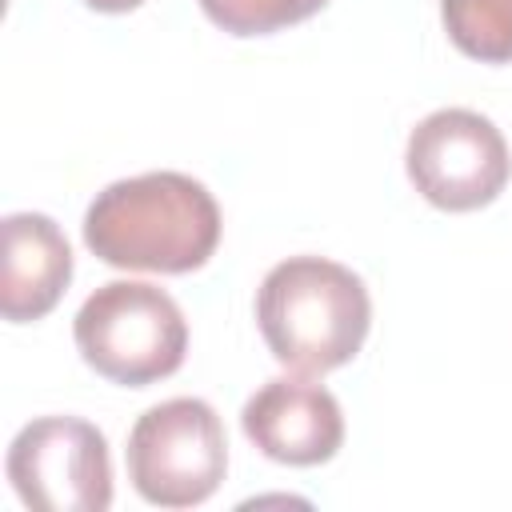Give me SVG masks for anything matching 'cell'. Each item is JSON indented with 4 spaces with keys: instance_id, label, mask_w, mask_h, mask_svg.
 I'll return each instance as SVG.
<instances>
[{
    "instance_id": "obj_8",
    "label": "cell",
    "mask_w": 512,
    "mask_h": 512,
    "mask_svg": "<svg viewBox=\"0 0 512 512\" xmlns=\"http://www.w3.org/2000/svg\"><path fill=\"white\" fill-rule=\"evenodd\" d=\"M0 312L12 324H28L48 316L68 280H72V248L64 232L44 212H12L0 228Z\"/></svg>"
},
{
    "instance_id": "obj_2",
    "label": "cell",
    "mask_w": 512,
    "mask_h": 512,
    "mask_svg": "<svg viewBox=\"0 0 512 512\" xmlns=\"http://www.w3.org/2000/svg\"><path fill=\"white\" fill-rule=\"evenodd\" d=\"M256 324L284 368L324 376L364 348L372 300L352 268L324 256H288L256 292Z\"/></svg>"
},
{
    "instance_id": "obj_5",
    "label": "cell",
    "mask_w": 512,
    "mask_h": 512,
    "mask_svg": "<svg viewBox=\"0 0 512 512\" xmlns=\"http://www.w3.org/2000/svg\"><path fill=\"white\" fill-rule=\"evenodd\" d=\"M408 180L444 212H472L492 204L512 172L500 128L472 108H440L408 136Z\"/></svg>"
},
{
    "instance_id": "obj_1",
    "label": "cell",
    "mask_w": 512,
    "mask_h": 512,
    "mask_svg": "<svg viewBox=\"0 0 512 512\" xmlns=\"http://www.w3.org/2000/svg\"><path fill=\"white\" fill-rule=\"evenodd\" d=\"M84 244L112 268L184 276L220 244L212 192L184 172H144L108 184L84 212Z\"/></svg>"
},
{
    "instance_id": "obj_7",
    "label": "cell",
    "mask_w": 512,
    "mask_h": 512,
    "mask_svg": "<svg viewBox=\"0 0 512 512\" xmlns=\"http://www.w3.org/2000/svg\"><path fill=\"white\" fill-rule=\"evenodd\" d=\"M244 436L276 464H324L344 444V412L324 384L268 380L240 412Z\"/></svg>"
},
{
    "instance_id": "obj_3",
    "label": "cell",
    "mask_w": 512,
    "mask_h": 512,
    "mask_svg": "<svg viewBox=\"0 0 512 512\" xmlns=\"http://www.w3.org/2000/svg\"><path fill=\"white\" fill-rule=\"evenodd\" d=\"M72 336L84 364L124 388H148L172 376L188 352L180 304L144 280L100 284L80 304Z\"/></svg>"
},
{
    "instance_id": "obj_4",
    "label": "cell",
    "mask_w": 512,
    "mask_h": 512,
    "mask_svg": "<svg viewBox=\"0 0 512 512\" xmlns=\"http://www.w3.org/2000/svg\"><path fill=\"white\" fill-rule=\"evenodd\" d=\"M228 468L224 424L212 404L176 396L148 408L128 432V480L160 508L204 504Z\"/></svg>"
},
{
    "instance_id": "obj_11",
    "label": "cell",
    "mask_w": 512,
    "mask_h": 512,
    "mask_svg": "<svg viewBox=\"0 0 512 512\" xmlns=\"http://www.w3.org/2000/svg\"><path fill=\"white\" fill-rule=\"evenodd\" d=\"M88 8H96V12H132V8H140L144 0H84Z\"/></svg>"
},
{
    "instance_id": "obj_9",
    "label": "cell",
    "mask_w": 512,
    "mask_h": 512,
    "mask_svg": "<svg viewBox=\"0 0 512 512\" xmlns=\"http://www.w3.org/2000/svg\"><path fill=\"white\" fill-rule=\"evenodd\" d=\"M448 40L480 64H512V0H440Z\"/></svg>"
},
{
    "instance_id": "obj_10",
    "label": "cell",
    "mask_w": 512,
    "mask_h": 512,
    "mask_svg": "<svg viewBox=\"0 0 512 512\" xmlns=\"http://www.w3.org/2000/svg\"><path fill=\"white\" fill-rule=\"evenodd\" d=\"M328 0H200L204 16L232 36H268L316 16Z\"/></svg>"
},
{
    "instance_id": "obj_6",
    "label": "cell",
    "mask_w": 512,
    "mask_h": 512,
    "mask_svg": "<svg viewBox=\"0 0 512 512\" xmlns=\"http://www.w3.org/2000/svg\"><path fill=\"white\" fill-rule=\"evenodd\" d=\"M8 480L36 512H104L112 504L108 440L80 416H40L16 432Z\"/></svg>"
}]
</instances>
